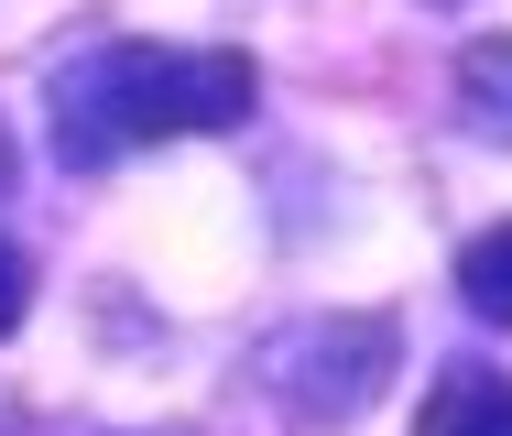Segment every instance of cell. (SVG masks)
Instances as JSON below:
<instances>
[{
  "mask_svg": "<svg viewBox=\"0 0 512 436\" xmlns=\"http://www.w3.org/2000/svg\"><path fill=\"white\" fill-rule=\"evenodd\" d=\"M262 77L229 44H99L77 66H55V153L109 164L131 142H175V131H229L251 120Z\"/></svg>",
  "mask_w": 512,
  "mask_h": 436,
  "instance_id": "1",
  "label": "cell"
},
{
  "mask_svg": "<svg viewBox=\"0 0 512 436\" xmlns=\"http://www.w3.org/2000/svg\"><path fill=\"white\" fill-rule=\"evenodd\" d=\"M393 360H404L393 317H316V327L262 349V382L295 404V426H349V415H371V393L393 382Z\"/></svg>",
  "mask_w": 512,
  "mask_h": 436,
  "instance_id": "2",
  "label": "cell"
},
{
  "mask_svg": "<svg viewBox=\"0 0 512 436\" xmlns=\"http://www.w3.org/2000/svg\"><path fill=\"white\" fill-rule=\"evenodd\" d=\"M425 436H512V382L491 371H447L425 393Z\"/></svg>",
  "mask_w": 512,
  "mask_h": 436,
  "instance_id": "3",
  "label": "cell"
},
{
  "mask_svg": "<svg viewBox=\"0 0 512 436\" xmlns=\"http://www.w3.org/2000/svg\"><path fill=\"white\" fill-rule=\"evenodd\" d=\"M458 109H469L480 142H512V33H480L458 55Z\"/></svg>",
  "mask_w": 512,
  "mask_h": 436,
  "instance_id": "4",
  "label": "cell"
},
{
  "mask_svg": "<svg viewBox=\"0 0 512 436\" xmlns=\"http://www.w3.org/2000/svg\"><path fill=\"white\" fill-rule=\"evenodd\" d=\"M458 295H469V317L512 327V229H480V240L458 251Z\"/></svg>",
  "mask_w": 512,
  "mask_h": 436,
  "instance_id": "5",
  "label": "cell"
},
{
  "mask_svg": "<svg viewBox=\"0 0 512 436\" xmlns=\"http://www.w3.org/2000/svg\"><path fill=\"white\" fill-rule=\"evenodd\" d=\"M22 306H33V262H22V251L0 240V338L22 327Z\"/></svg>",
  "mask_w": 512,
  "mask_h": 436,
  "instance_id": "6",
  "label": "cell"
},
{
  "mask_svg": "<svg viewBox=\"0 0 512 436\" xmlns=\"http://www.w3.org/2000/svg\"><path fill=\"white\" fill-rule=\"evenodd\" d=\"M0 186H11V142H0Z\"/></svg>",
  "mask_w": 512,
  "mask_h": 436,
  "instance_id": "7",
  "label": "cell"
}]
</instances>
